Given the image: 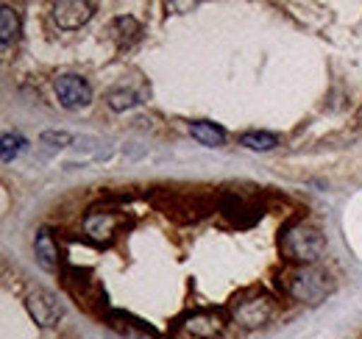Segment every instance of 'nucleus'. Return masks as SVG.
<instances>
[{"label": "nucleus", "mask_w": 362, "mask_h": 339, "mask_svg": "<svg viewBox=\"0 0 362 339\" xmlns=\"http://www.w3.org/2000/svg\"><path fill=\"white\" fill-rule=\"evenodd\" d=\"M53 89L64 109H84L92 103V86L81 76H59Z\"/></svg>", "instance_id": "obj_5"}, {"label": "nucleus", "mask_w": 362, "mask_h": 339, "mask_svg": "<svg viewBox=\"0 0 362 339\" xmlns=\"http://www.w3.org/2000/svg\"><path fill=\"white\" fill-rule=\"evenodd\" d=\"M17 31H20V17L8 3H3V8H0V40H3V44L11 42L17 37Z\"/></svg>", "instance_id": "obj_13"}, {"label": "nucleus", "mask_w": 362, "mask_h": 339, "mask_svg": "<svg viewBox=\"0 0 362 339\" xmlns=\"http://www.w3.org/2000/svg\"><path fill=\"white\" fill-rule=\"evenodd\" d=\"M25 309H28L31 320H34L37 326H42V328L56 326V323L62 320V314H64V309H62L59 297L53 295V292H47V290H37V292H31V295L25 297Z\"/></svg>", "instance_id": "obj_4"}, {"label": "nucleus", "mask_w": 362, "mask_h": 339, "mask_svg": "<svg viewBox=\"0 0 362 339\" xmlns=\"http://www.w3.org/2000/svg\"><path fill=\"white\" fill-rule=\"evenodd\" d=\"M240 145L248 148V150L265 153V150H273V148L279 145V136H276V133H268V131H248V133L240 136Z\"/></svg>", "instance_id": "obj_12"}, {"label": "nucleus", "mask_w": 362, "mask_h": 339, "mask_svg": "<svg viewBox=\"0 0 362 339\" xmlns=\"http://www.w3.org/2000/svg\"><path fill=\"white\" fill-rule=\"evenodd\" d=\"M181 328L198 339H212L226 328V323H223V317L215 314V311H195V314H189V317L181 323Z\"/></svg>", "instance_id": "obj_7"}, {"label": "nucleus", "mask_w": 362, "mask_h": 339, "mask_svg": "<svg viewBox=\"0 0 362 339\" xmlns=\"http://www.w3.org/2000/svg\"><path fill=\"white\" fill-rule=\"evenodd\" d=\"M281 251L287 258L301 261V264H315L326 251V242L320 237V231L307 225V222H293L284 234H281Z\"/></svg>", "instance_id": "obj_1"}, {"label": "nucleus", "mask_w": 362, "mask_h": 339, "mask_svg": "<svg viewBox=\"0 0 362 339\" xmlns=\"http://www.w3.org/2000/svg\"><path fill=\"white\" fill-rule=\"evenodd\" d=\"M198 3H168V8H195Z\"/></svg>", "instance_id": "obj_17"}, {"label": "nucleus", "mask_w": 362, "mask_h": 339, "mask_svg": "<svg viewBox=\"0 0 362 339\" xmlns=\"http://www.w3.org/2000/svg\"><path fill=\"white\" fill-rule=\"evenodd\" d=\"M273 317V300L271 297H251V300H243L237 309H234V320L245 328H259L265 326Z\"/></svg>", "instance_id": "obj_6"}, {"label": "nucleus", "mask_w": 362, "mask_h": 339, "mask_svg": "<svg viewBox=\"0 0 362 339\" xmlns=\"http://www.w3.org/2000/svg\"><path fill=\"white\" fill-rule=\"evenodd\" d=\"M287 292L296 297V300H301V303H320V300H326V295L332 292V278L323 270L304 267V270H298V273L290 275Z\"/></svg>", "instance_id": "obj_2"}, {"label": "nucleus", "mask_w": 362, "mask_h": 339, "mask_svg": "<svg viewBox=\"0 0 362 339\" xmlns=\"http://www.w3.org/2000/svg\"><path fill=\"white\" fill-rule=\"evenodd\" d=\"M50 14H53V23L59 28L78 31L81 25H87L95 17V3H90V0H62V3H53Z\"/></svg>", "instance_id": "obj_3"}, {"label": "nucleus", "mask_w": 362, "mask_h": 339, "mask_svg": "<svg viewBox=\"0 0 362 339\" xmlns=\"http://www.w3.org/2000/svg\"><path fill=\"white\" fill-rule=\"evenodd\" d=\"M109 31L115 34V40L120 44H132L142 34V25L136 23L132 14H120V17H115L112 20V25H109Z\"/></svg>", "instance_id": "obj_11"}, {"label": "nucleus", "mask_w": 362, "mask_h": 339, "mask_svg": "<svg viewBox=\"0 0 362 339\" xmlns=\"http://www.w3.org/2000/svg\"><path fill=\"white\" fill-rule=\"evenodd\" d=\"M117 225H120V217L115 212H98V209H92L84 217V234L90 239H95V242H109L115 237Z\"/></svg>", "instance_id": "obj_8"}, {"label": "nucleus", "mask_w": 362, "mask_h": 339, "mask_svg": "<svg viewBox=\"0 0 362 339\" xmlns=\"http://www.w3.org/2000/svg\"><path fill=\"white\" fill-rule=\"evenodd\" d=\"M106 100H109L112 112H126V109H134L136 106V95L132 89H112Z\"/></svg>", "instance_id": "obj_14"}, {"label": "nucleus", "mask_w": 362, "mask_h": 339, "mask_svg": "<svg viewBox=\"0 0 362 339\" xmlns=\"http://www.w3.org/2000/svg\"><path fill=\"white\" fill-rule=\"evenodd\" d=\"M34 256H37L40 267L47 270V273L59 270V245H56L50 228H40L37 231V237H34Z\"/></svg>", "instance_id": "obj_9"}, {"label": "nucleus", "mask_w": 362, "mask_h": 339, "mask_svg": "<svg viewBox=\"0 0 362 339\" xmlns=\"http://www.w3.org/2000/svg\"><path fill=\"white\" fill-rule=\"evenodd\" d=\"M45 145H53V148H67L70 142H73V136L67 133V131H42V136H40Z\"/></svg>", "instance_id": "obj_16"}, {"label": "nucleus", "mask_w": 362, "mask_h": 339, "mask_svg": "<svg viewBox=\"0 0 362 339\" xmlns=\"http://www.w3.org/2000/svg\"><path fill=\"white\" fill-rule=\"evenodd\" d=\"M189 133L206 145V148H223L226 145V131L215 123H206V120H198V123H189Z\"/></svg>", "instance_id": "obj_10"}, {"label": "nucleus", "mask_w": 362, "mask_h": 339, "mask_svg": "<svg viewBox=\"0 0 362 339\" xmlns=\"http://www.w3.org/2000/svg\"><path fill=\"white\" fill-rule=\"evenodd\" d=\"M23 148H25V139L20 133H3V165H11Z\"/></svg>", "instance_id": "obj_15"}]
</instances>
